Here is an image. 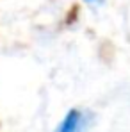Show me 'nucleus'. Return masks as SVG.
Instances as JSON below:
<instances>
[{
	"label": "nucleus",
	"instance_id": "nucleus-1",
	"mask_svg": "<svg viewBox=\"0 0 130 132\" xmlns=\"http://www.w3.org/2000/svg\"><path fill=\"white\" fill-rule=\"evenodd\" d=\"M87 114L80 109H70L57 125L55 132H86Z\"/></svg>",
	"mask_w": 130,
	"mask_h": 132
},
{
	"label": "nucleus",
	"instance_id": "nucleus-2",
	"mask_svg": "<svg viewBox=\"0 0 130 132\" xmlns=\"http://www.w3.org/2000/svg\"><path fill=\"white\" fill-rule=\"evenodd\" d=\"M84 2H87V4H100L102 0H84Z\"/></svg>",
	"mask_w": 130,
	"mask_h": 132
}]
</instances>
